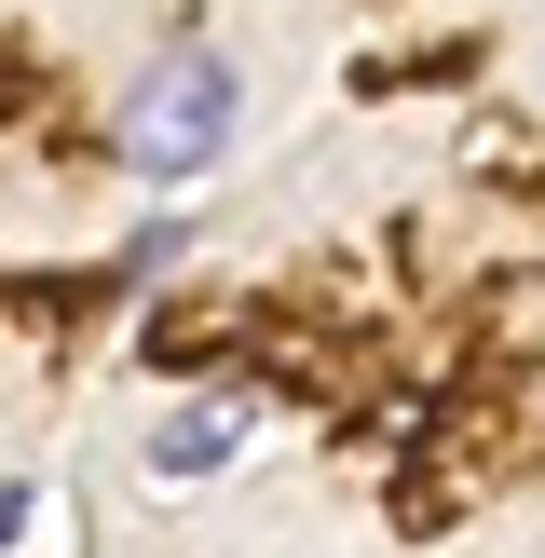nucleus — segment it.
<instances>
[{
	"label": "nucleus",
	"mask_w": 545,
	"mask_h": 558,
	"mask_svg": "<svg viewBox=\"0 0 545 558\" xmlns=\"http://www.w3.org/2000/svg\"><path fill=\"white\" fill-rule=\"evenodd\" d=\"M232 136H245V69L218 41H178V54L136 69L123 123H109V163H123L136 191H191L205 163H232Z\"/></svg>",
	"instance_id": "nucleus-1"
},
{
	"label": "nucleus",
	"mask_w": 545,
	"mask_h": 558,
	"mask_svg": "<svg viewBox=\"0 0 545 558\" xmlns=\"http://www.w3.org/2000/svg\"><path fill=\"white\" fill-rule=\"evenodd\" d=\"M245 436H259V396H191V409L150 423V477H164V490H205V477L245 463Z\"/></svg>",
	"instance_id": "nucleus-2"
},
{
	"label": "nucleus",
	"mask_w": 545,
	"mask_h": 558,
	"mask_svg": "<svg viewBox=\"0 0 545 558\" xmlns=\"http://www.w3.org/2000/svg\"><path fill=\"white\" fill-rule=\"evenodd\" d=\"M178 259H191V218H150V232L109 259V287H123V300H150V287H178Z\"/></svg>",
	"instance_id": "nucleus-3"
},
{
	"label": "nucleus",
	"mask_w": 545,
	"mask_h": 558,
	"mask_svg": "<svg viewBox=\"0 0 545 558\" xmlns=\"http://www.w3.org/2000/svg\"><path fill=\"white\" fill-rule=\"evenodd\" d=\"M14 532H27V477H0V558H14Z\"/></svg>",
	"instance_id": "nucleus-4"
}]
</instances>
